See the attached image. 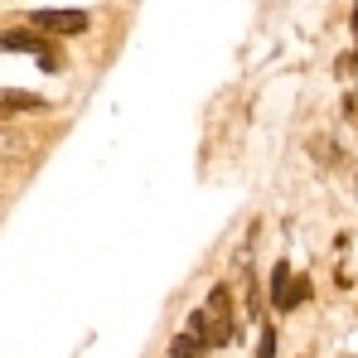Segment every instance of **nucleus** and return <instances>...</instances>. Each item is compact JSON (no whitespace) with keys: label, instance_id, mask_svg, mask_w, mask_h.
<instances>
[{"label":"nucleus","instance_id":"1","mask_svg":"<svg viewBox=\"0 0 358 358\" xmlns=\"http://www.w3.org/2000/svg\"><path fill=\"white\" fill-rule=\"evenodd\" d=\"M29 24L44 34H83L92 20H87V10H34Z\"/></svg>","mask_w":358,"mask_h":358},{"label":"nucleus","instance_id":"2","mask_svg":"<svg viewBox=\"0 0 358 358\" xmlns=\"http://www.w3.org/2000/svg\"><path fill=\"white\" fill-rule=\"evenodd\" d=\"M5 49H24V54H34V59L44 63L49 73H59V68H63V59H59V44H54L49 34L39 39V34H24V29H10V34H5Z\"/></svg>","mask_w":358,"mask_h":358},{"label":"nucleus","instance_id":"3","mask_svg":"<svg viewBox=\"0 0 358 358\" xmlns=\"http://www.w3.org/2000/svg\"><path fill=\"white\" fill-rule=\"evenodd\" d=\"M170 358H203V339H199V334H179Z\"/></svg>","mask_w":358,"mask_h":358},{"label":"nucleus","instance_id":"4","mask_svg":"<svg viewBox=\"0 0 358 358\" xmlns=\"http://www.w3.org/2000/svg\"><path fill=\"white\" fill-rule=\"evenodd\" d=\"M44 102L29 97V92H5V112H39Z\"/></svg>","mask_w":358,"mask_h":358}]
</instances>
